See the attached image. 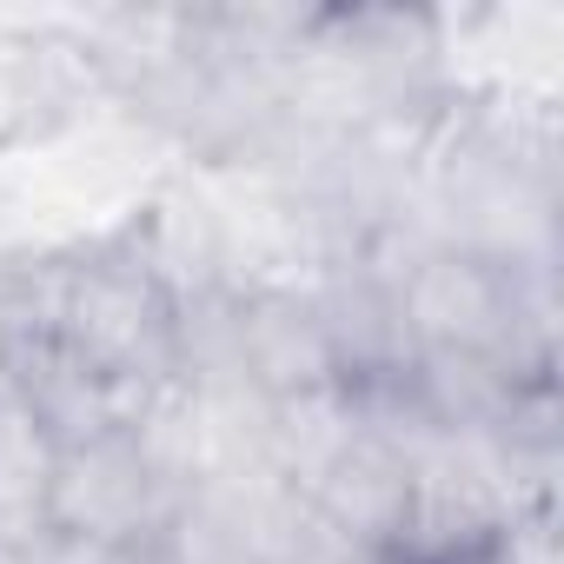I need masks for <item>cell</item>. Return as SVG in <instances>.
<instances>
[{
  "label": "cell",
  "instance_id": "cell-1",
  "mask_svg": "<svg viewBox=\"0 0 564 564\" xmlns=\"http://www.w3.org/2000/svg\"><path fill=\"white\" fill-rule=\"evenodd\" d=\"M419 226L498 265H557V127L511 94L458 87L419 160Z\"/></svg>",
  "mask_w": 564,
  "mask_h": 564
},
{
  "label": "cell",
  "instance_id": "cell-2",
  "mask_svg": "<svg viewBox=\"0 0 564 564\" xmlns=\"http://www.w3.org/2000/svg\"><path fill=\"white\" fill-rule=\"evenodd\" d=\"M186 491L160 471V458L127 432L67 445L54 465L47 491V538L87 557H120V551H153L173 505Z\"/></svg>",
  "mask_w": 564,
  "mask_h": 564
},
{
  "label": "cell",
  "instance_id": "cell-3",
  "mask_svg": "<svg viewBox=\"0 0 564 564\" xmlns=\"http://www.w3.org/2000/svg\"><path fill=\"white\" fill-rule=\"evenodd\" d=\"M226 366L265 405L346 386L306 279H265V286H232L226 293Z\"/></svg>",
  "mask_w": 564,
  "mask_h": 564
},
{
  "label": "cell",
  "instance_id": "cell-4",
  "mask_svg": "<svg viewBox=\"0 0 564 564\" xmlns=\"http://www.w3.org/2000/svg\"><path fill=\"white\" fill-rule=\"evenodd\" d=\"M293 491H300V505H306L326 531H339L352 551L386 557L392 538H399V524H405V505H412L405 438H399V425L386 419V405L359 392L352 432H346Z\"/></svg>",
  "mask_w": 564,
  "mask_h": 564
},
{
  "label": "cell",
  "instance_id": "cell-5",
  "mask_svg": "<svg viewBox=\"0 0 564 564\" xmlns=\"http://www.w3.org/2000/svg\"><path fill=\"white\" fill-rule=\"evenodd\" d=\"M306 286L319 300L346 392H392L412 372V333L399 313V279L379 272L372 259H339L333 272L306 279Z\"/></svg>",
  "mask_w": 564,
  "mask_h": 564
},
{
  "label": "cell",
  "instance_id": "cell-6",
  "mask_svg": "<svg viewBox=\"0 0 564 564\" xmlns=\"http://www.w3.org/2000/svg\"><path fill=\"white\" fill-rule=\"evenodd\" d=\"M54 465H61V445L28 412V399L0 379V538H47Z\"/></svg>",
  "mask_w": 564,
  "mask_h": 564
},
{
  "label": "cell",
  "instance_id": "cell-7",
  "mask_svg": "<svg viewBox=\"0 0 564 564\" xmlns=\"http://www.w3.org/2000/svg\"><path fill=\"white\" fill-rule=\"evenodd\" d=\"M54 564H87V551H67V544H54Z\"/></svg>",
  "mask_w": 564,
  "mask_h": 564
}]
</instances>
